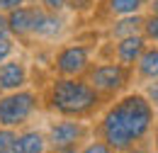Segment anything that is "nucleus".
Instances as JSON below:
<instances>
[{"label":"nucleus","instance_id":"10","mask_svg":"<svg viewBox=\"0 0 158 153\" xmlns=\"http://www.w3.org/2000/svg\"><path fill=\"white\" fill-rule=\"evenodd\" d=\"M46 151H49V141H46L44 131H39V129L15 131L10 153H46Z\"/></svg>","mask_w":158,"mask_h":153},{"label":"nucleus","instance_id":"24","mask_svg":"<svg viewBox=\"0 0 158 153\" xmlns=\"http://www.w3.org/2000/svg\"><path fill=\"white\" fill-rule=\"evenodd\" d=\"M46 153H78V146H49Z\"/></svg>","mask_w":158,"mask_h":153},{"label":"nucleus","instance_id":"17","mask_svg":"<svg viewBox=\"0 0 158 153\" xmlns=\"http://www.w3.org/2000/svg\"><path fill=\"white\" fill-rule=\"evenodd\" d=\"M78 153H117L112 146H107L102 139H95V141H88L83 148H78Z\"/></svg>","mask_w":158,"mask_h":153},{"label":"nucleus","instance_id":"21","mask_svg":"<svg viewBox=\"0 0 158 153\" xmlns=\"http://www.w3.org/2000/svg\"><path fill=\"white\" fill-rule=\"evenodd\" d=\"M143 95H146V100L153 105V110L158 107V78L156 80H151L148 85H146V90H143Z\"/></svg>","mask_w":158,"mask_h":153},{"label":"nucleus","instance_id":"19","mask_svg":"<svg viewBox=\"0 0 158 153\" xmlns=\"http://www.w3.org/2000/svg\"><path fill=\"white\" fill-rule=\"evenodd\" d=\"M12 54H15V39H12V37L0 39V63H2V61H7Z\"/></svg>","mask_w":158,"mask_h":153},{"label":"nucleus","instance_id":"20","mask_svg":"<svg viewBox=\"0 0 158 153\" xmlns=\"http://www.w3.org/2000/svg\"><path fill=\"white\" fill-rule=\"evenodd\" d=\"M34 2L49 12H63L66 10V0H34Z\"/></svg>","mask_w":158,"mask_h":153},{"label":"nucleus","instance_id":"1","mask_svg":"<svg viewBox=\"0 0 158 153\" xmlns=\"http://www.w3.org/2000/svg\"><path fill=\"white\" fill-rule=\"evenodd\" d=\"M153 126V105L143 93H129L117 100L100 119V139L117 153L134 148Z\"/></svg>","mask_w":158,"mask_h":153},{"label":"nucleus","instance_id":"5","mask_svg":"<svg viewBox=\"0 0 158 153\" xmlns=\"http://www.w3.org/2000/svg\"><path fill=\"white\" fill-rule=\"evenodd\" d=\"M90 58H93V46L88 44H63L56 56H54V71L56 76H66V78H80L88 73L90 68Z\"/></svg>","mask_w":158,"mask_h":153},{"label":"nucleus","instance_id":"14","mask_svg":"<svg viewBox=\"0 0 158 153\" xmlns=\"http://www.w3.org/2000/svg\"><path fill=\"white\" fill-rule=\"evenodd\" d=\"M148 0H105V7L110 15L114 17H124V15H136L146 7Z\"/></svg>","mask_w":158,"mask_h":153},{"label":"nucleus","instance_id":"4","mask_svg":"<svg viewBox=\"0 0 158 153\" xmlns=\"http://www.w3.org/2000/svg\"><path fill=\"white\" fill-rule=\"evenodd\" d=\"M129 73L131 68L122 66V63H98V66H90L88 73H85V80L98 90L100 95H117L127 88L129 83Z\"/></svg>","mask_w":158,"mask_h":153},{"label":"nucleus","instance_id":"9","mask_svg":"<svg viewBox=\"0 0 158 153\" xmlns=\"http://www.w3.org/2000/svg\"><path fill=\"white\" fill-rule=\"evenodd\" d=\"M146 39L143 34H131V37H122V39H114V58L117 63L127 66V68H134V63L139 61L141 51L146 49Z\"/></svg>","mask_w":158,"mask_h":153},{"label":"nucleus","instance_id":"11","mask_svg":"<svg viewBox=\"0 0 158 153\" xmlns=\"http://www.w3.org/2000/svg\"><path fill=\"white\" fill-rule=\"evenodd\" d=\"M32 22H34V2L32 5H22L17 10L7 12V27H10V37L12 39H24L32 37Z\"/></svg>","mask_w":158,"mask_h":153},{"label":"nucleus","instance_id":"25","mask_svg":"<svg viewBox=\"0 0 158 153\" xmlns=\"http://www.w3.org/2000/svg\"><path fill=\"white\" fill-rule=\"evenodd\" d=\"M156 153H158V126H156Z\"/></svg>","mask_w":158,"mask_h":153},{"label":"nucleus","instance_id":"8","mask_svg":"<svg viewBox=\"0 0 158 153\" xmlns=\"http://www.w3.org/2000/svg\"><path fill=\"white\" fill-rule=\"evenodd\" d=\"M29 83V71H27V63L20 58H7L0 63V90L2 93H12V90H20L27 88Z\"/></svg>","mask_w":158,"mask_h":153},{"label":"nucleus","instance_id":"15","mask_svg":"<svg viewBox=\"0 0 158 153\" xmlns=\"http://www.w3.org/2000/svg\"><path fill=\"white\" fill-rule=\"evenodd\" d=\"M141 34H143V39H146V41L158 44V10H153L151 15H146V17H143Z\"/></svg>","mask_w":158,"mask_h":153},{"label":"nucleus","instance_id":"7","mask_svg":"<svg viewBox=\"0 0 158 153\" xmlns=\"http://www.w3.org/2000/svg\"><path fill=\"white\" fill-rule=\"evenodd\" d=\"M66 29V19L61 12H49L34 2V22H32V37L37 39H59Z\"/></svg>","mask_w":158,"mask_h":153},{"label":"nucleus","instance_id":"22","mask_svg":"<svg viewBox=\"0 0 158 153\" xmlns=\"http://www.w3.org/2000/svg\"><path fill=\"white\" fill-rule=\"evenodd\" d=\"M34 0H0V12H10V10H17L22 5H32Z\"/></svg>","mask_w":158,"mask_h":153},{"label":"nucleus","instance_id":"16","mask_svg":"<svg viewBox=\"0 0 158 153\" xmlns=\"http://www.w3.org/2000/svg\"><path fill=\"white\" fill-rule=\"evenodd\" d=\"M93 7H95V0H66V10L76 15H88Z\"/></svg>","mask_w":158,"mask_h":153},{"label":"nucleus","instance_id":"2","mask_svg":"<svg viewBox=\"0 0 158 153\" xmlns=\"http://www.w3.org/2000/svg\"><path fill=\"white\" fill-rule=\"evenodd\" d=\"M100 102H102V95L85 80V76H56L49 83L46 95H44V105L49 112L59 117H71V119H85V117L95 114Z\"/></svg>","mask_w":158,"mask_h":153},{"label":"nucleus","instance_id":"18","mask_svg":"<svg viewBox=\"0 0 158 153\" xmlns=\"http://www.w3.org/2000/svg\"><path fill=\"white\" fill-rule=\"evenodd\" d=\"M12 139H15V129L0 126V153H10V148H12Z\"/></svg>","mask_w":158,"mask_h":153},{"label":"nucleus","instance_id":"13","mask_svg":"<svg viewBox=\"0 0 158 153\" xmlns=\"http://www.w3.org/2000/svg\"><path fill=\"white\" fill-rule=\"evenodd\" d=\"M134 66H136V73L141 80H156L158 78V46L146 44V49L141 51V56H139V61Z\"/></svg>","mask_w":158,"mask_h":153},{"label":"nucleus","instance_id":"12","mask_svg":"<svg viewBox=\"0 0 158 153\" xmlns=\"http://www.w3.org/2000/svg\"><path fill=\"white\" fill-rule=\"evenodd\" d=\"M141 27H143V15L141 12L124 15V17H117V22H112L107 34L112 39H122V37H131V34H141Z\"/></svg>","mask_w":158,"mask_h":153},{"label":"nucleus","instance_id":"6","mask_svg":"<svg viewBox=\"0 0 158 153\" xmlns=\"http://www.w3.org/2000/svg\"><path fill=\"white\" fill-rule=\"evenodd\" d=\"M85 134H88V126L80 119L61 117L59 122H54L49 126L46 141H49V146H78Z\"/></svg>","mask_w":158,"mask_h":153},{"label":"nucleus","instance_id":"3","mask_svg":"<svg viewBox=\"0 0 158 153\" xmlns=\"http://www.w3.org/2000/svg\"><path fill=\"white\" fill-rule=\"evenodd\" d=\"M39 105H41V97L34 90H27V88L2 93L0 95V126H7V129L24 126L39 112Z\"/></svg>","mask_w":158,"mask_h":153},{"label":"nucleus","instance_id":"23","mask_svg":"<svg viewBox=\"0 0 158 153\" xmlns=\"http://www.w3.org/2000/svg\"><path fill=\"white\" fill-rule=\"evenodd\" d=\"M10 37V27H7V12H0V39Z\"/></svg>","mask_w":158,"mask_h":153},{"label":"nucleus","instance_id":"26","mask_svg":"<svg viewBox=\"0 0 158 153\" xmlns=\"http://www.w3.org/2000/svg\"><path fill=\"white\" fill-rule=\"evenodd\" d=\"M0 95H2V90H0Z\"/></svg>","mask_w":158,"mask_h":153}]
</instances>
